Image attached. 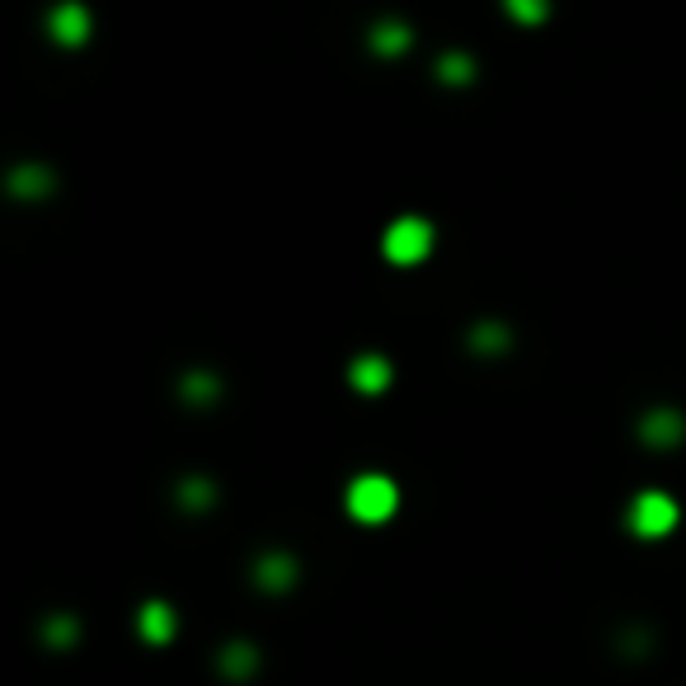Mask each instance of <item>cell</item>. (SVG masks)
I'll list each match as a JSON object with an SVG mask.
<instances>
[{"label": "cell", "instance_id": "6da1fadb", "mask_svg": "<svg viewBox=\"0 0 686 686\" xmlns=\"http://www.w3.org/2000/svg\"><path fill=\"white\" fill-rule=\"evenodd\" d=\"M343 503H349V512L357 522L376 527V522H385L400 508V489H395L391 476H357L349 484V499H343Z\"/></svg>", "mask_w": 686, "mask_h": 686}, {"label": "cell", "instance_id": "7a4b0ae2", "mask_svg": "<svg viewBox=\"0 0 686 686\" xmlns=\"http://www.w3.org/2000/svg\"><path fill=\"white\" fill-rule=\"evenodd\" d=\"M385 259L400 264V268H410V264H423L428 254H433V226H428L423 217H400L385 226Z\"/></svg>", "mask_w": 686, "mask_h": 686}, {"label": "cell", "instance_id": "3957f363", "mask_svg": "<svg viewBox=\"0 0 686 686\" xmlns=\"http://www.w3.org/2000/svg\"><path fill=\"white\" fill-rule=\"evenodd\" d=\"M677 503L663 494V489H649V494H639L635 503H630V531L635 536H645V541H658V536H668L673 527H677Z\"/></svg>", "mask_w": 686, "mask_h": 686}, {"label": "cell", "instance_id": "277c9868", "mask_svg": "<svg viewBox=\"0 0 686 686\" xmlns=\"http://www.w3.org/2000/svg\"><path fill=\"white\" fill-rule=\"evenodd\" d=\"M48 33L61 42V48H80V42L90 38V10L76 6V0H67V6H57L48 14Z\"/></svg>", "mask_w": 686, "mask_h": 686}, {"label": "cell", "instance_id": "5b68a950", "mask_svg": "<svg viewBox=\"0 0 686 686\" xmlns=\"http://www.w3.org/2000/svg\"><path fill=\"white\" fill-rule=\"evenodd\" d=\"M137 630H141L146 645H169V639H175V630H179L175 607H169V602H146L137 611Z\"/></svg>", "mask_w": 686, "mask_h": 686}, {"label": "cell", "instance_id": "8992f818", "mask_svg": "<svg viewBox=\"0 0 686 686\" xmlns=\"http://www.w3.org/2000/svg\"><path fill=\"white\" fill-rule=\"evenodd\" d=\"M349 385H353V391H362V395L385 391V385H391V362H385L381 353H362V357H353Z\"/></svg>", "mask_w": 686, "mask_h": 686}, {"label": "cell", "instance_id": "52a82bcc", "mask_svg": "<svg viewBox=\"0 0 686 686\" xmlns=\"http://www.w3.org/2000/svg\"><path fill=\"white\" fill-rule=\"evenodd\" d=\"M686 433V423L677 410H654L645 423H639V438H645L649 447H677Z\"/></svg>", "mask_w": 686, "mask_h": 686}, {"label": "cell", "instance_id": "ba28073f", "mask_svg": "<svg viewBox=\"0 0 686 686\" xmlns=\"http://www.w3.org/2000/svg\"><path fill=\"white\" fill-rule=\"evenodd\" d=\"M296 560L292 555H264L259 565H254V578H259V588H268V592H287L292 584H296Z\"/></svg>", "mask_w": 686, "mask_h": 686}, {"label": "cell", "instance_id": "9c48e42d", "mask_svg": "<svg viewBox=\"0 0 686 686\" xmlns=\"http://www.w3.org/2000/svg\"><path fill=\"white\" fill-rule=\"evenodd\" d=\"M414 42V33H410V24H395V19H381V24L372 29V48L376 52H385V57H395V52H404Z\"/></svg>", "mask_w": 686, "mask_h": 686}, {"label": "cell", "instance_id": "30bf717a", "mask_svg": "<svg viewBox=\"0 0 686 686\" xmlns=\"http://www.w3.org/2000/svg\"><path fill=\"white\" fill-rule=\"evenodd\" d=\"M254 668H259V654H254V645H245V639H241V645H226V649H222V673H226V677L245 682Z\"/></svg>", "mask_w": 686, "mask_h": 686}, {"label": "cell", "instance_id": "8fae6325", "mask_svg": "<svg viewBox=\"0 0 686 686\" xmlns=\"http://www.w3.org/2000/svg\"><path fill=\"white\" fill-rule=\"evenodd\" d=\"M10 188L19 193V198H42V193H48L52 188V175H48V169H14V175H10Z\"/></svg>", "mask_w": 686, "mask_h": 686}, {"label": "cell", "instance_id": "7c38bea8", "mask_svg": "<svg viewBox=\"0 0 686 686\" xmlns=\"http://www.w3.org/2000/svg\"><path fill=\"white\" fill-rule=\"evenodd\" d=\"M42 639H48L52 649H67V645H76L80 639V626L71 616H57V620H48V626H42Z\"/></svg>", "mask_w": 686, "mask_h": 686}, {"label": "cell", "instance_id": "4fadbf2b", "mask_svg": "<svg viewBox=\"0 0 686 686\" xmlns=\"http://www.w3.org/2000/svg\"><path fill=\"white\" fill-rule=\"evenodd\" d=\"M503 6H508V14L512 19H518V24H541V19L550 14V0H503Z\"/></svg>", "mask_w": 686, "mask_h": 686}, {"label": "cell", "instance_id": "5bb4252c", "mask_svg": "<svg viewBox=\"0 0 686 686\" xmlns=\"http://www.w3.org/2000/svg\"><path fill=\"white\" fill-rule=\"evenodd\" d=\"M438 71H442V80L465 85V80H470V71H476V67H470V57H442V61H438Z\"/></svg>", "mask_w": 686, "mask_h": 686}, {"label": "cell", "instance_id": "9a60e30c", "mask_svg": "<svg viewBox=\"0 0 686 686\" xmlns=\"http://www.w3.org/2000/svg\"><path fill=\"white\" fill-rule=\"evenodd\" d=\"M207 499H212V484H203V480H188V489H184V503H188V508H207Z\"/></svg>", "mask_w": 686, "mask_h": 686}]
</instances>
